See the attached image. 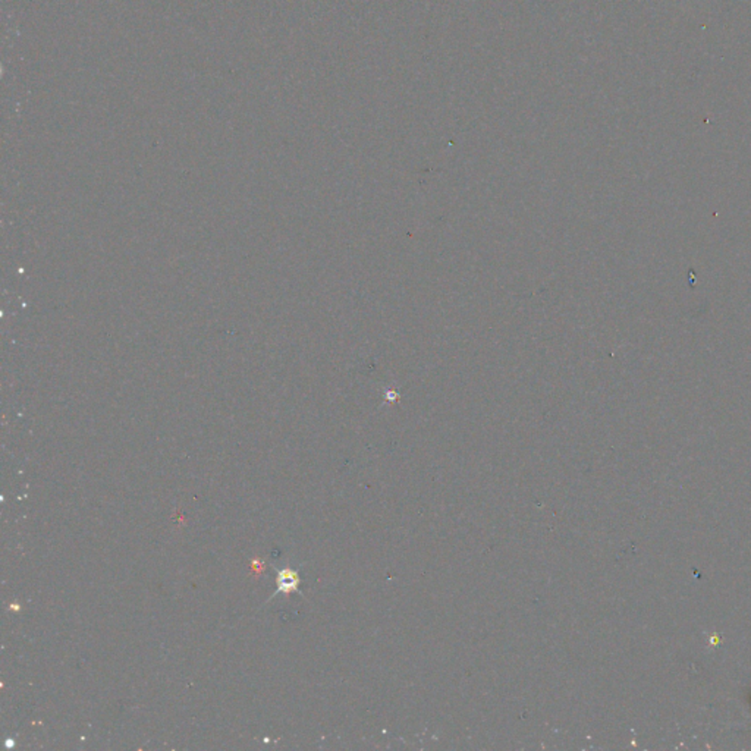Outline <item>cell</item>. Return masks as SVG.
<instances>
[{
	"label": "cell",
	"mask_w": 751,
	"mask_h": 751,
	"mask_svg": "<svg viewBox=\"0 0 751 751\" xmlns=\"http://www.w3.org/2000/svg\"><path fill=\"white\" fill-rule=\"evenodd\" d=\"M298 584H299V578H298L296 571L289 569V568L281 569L277 572V591L273 596H276L277 593L296 591Z\"/></svg>",
	"instance_id": "1"
}]
</instances>
